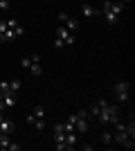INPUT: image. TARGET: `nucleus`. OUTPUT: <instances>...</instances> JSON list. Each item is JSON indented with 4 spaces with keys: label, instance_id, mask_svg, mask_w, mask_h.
Listing matches in <instances>:
<instances>
[{
    "label": "nucleus",
    "instance_id": "1",
    "mask_svg": "<svg viewBox=\"0 0 135 151\" xmlns=\"http://www.w3.org/2000/svg\"><path fill=\"white\" fill-rule=\"evenodd\" d=\"M97 104H99V113H97L95 120L101 126H115L117 122H119V108H117L115 104H110V101H106V99L97 101Z\"/></svg>",
    "mask_w": 135,
    "mask_h": 151
},
{
    "label": "nucleus",
    "instance_id": "2",
    "mask_svg": "<svg viewBox=\"0 0 135 151\" xmlns=\"http://www.w3.org/2000/svg\"><path fill=\"white\" fill-rule=\"evenodd\" d=\"M113 140L119 142L122 147L131 149L135 145V129H133V122L126 124V122H117L115 124V133H113Z\"/></svg>",
    "mask_w": 135,
    "mask_h": 151
},
{
    "label": "nucleus",
    "instance_id": "3",
    "mask_svg": "<svg viewBox=\"0 0 135 151\" xmlns=\"http://www.w3.org/2000/svg\"><path fill=\"white\" fill-rule=\"evenodd\" d=\"M0 34L5 36V41H14V38H18V36H23V27L18 25V20H14V18H9V20H0Z\"/></svg>",
    "mask_w": 135,
    "mask_h": 151
},
{
    "label": "nucleus",
    "instance_id": "4",
    "mask_svg": "<svg viewBox=\"0 0 135 151\" xmlns=\"http://www.w3.org/2000/svg\"><path fill=\"white\" fill-rule=\"evenodd\" d=\"M124 12V5L122 2H104V7H101V14H104V18H106V23L108 25H115L117 20H119V14Z\"/></svg>",
    "mask_w": 135,
    "mask_h": 151
},
{
    "label": "nucleus",
    "instance_id": "5",
    "mask_svg": "<svg viewBox=\"0 0 135 151\" xmlns=\"http://www.w3.org/2000/svg\"><path fill=\"white\" fill-rule=\"evenodd\" d=\"M88 117H90V113H88V111H84V113H72L70 117H68V122H70V124L74 126V131L86 133V131H88V126H90Z\"/></svg>",
    "mask_w": 135,
    "mask_h": 151
},
{
    "label": "nucleus",
    "instance_id": "6",
    "mask_svg": "<svg viewBox=\"0 0 135 151\" xmlns=\"http://www.w3.org/2000/svg\"><path fill=\"white\" fill-rule=\"evenodd\" d=\"M72 43H74L72 32L68 29L65 25H59L56 27V41H54V47H65V45H72Z\"/></svg>",
    "mask_w": 135,
    "mask_h": 151
},
{
    "label": "nucleus",
    "instance_id": "7",
    "mask_svg": "<svg viewBox=\"0 0 135 151\" xmlns=\"http://www.w3.org/2000/svg\"><path fill=\"white\" fill-rule=\"evenodd\" d=\"M27 122H29L36 131H43V129H45V108L43 106H36L32 113L27 115Z\"/></svg>",
    "mask_w": 135,
    "mask_h": 151
},
{
    "label": "nucleus",
    "instance_id": "8",
    "mask_svg": "<svg viewBox=\"0 0 135 151\" xmlns=\"http://www.w3.org/2000/svg\"><path fill=\"white\" fill-rule=\"evenodd\" d=\"M20 65H23L25 70H29V75H34V77L43 72V65H41V59L36 57V54H32V57H25L23 61H20Z\"/></svg>",
    "mask_w": 135,
    "mask_h": 151
},
{
    "label": "nucleus",
    "instance_id": "9",
    "mask_svg": "<svg viewBox=\"0 0 135 151\" xmlns=\"http://www.w3.org/2000/svg\"><path fill=\"white\" fill-rule=\"evenodd\" d=\"M113 95L117 97V101H119V104H126V101H129V97H131V86H129L126 81L115 83V86H113Z\"/></svg>",
    "mask_w": 135,
    "mask_h": 151
},
{
    "label": "nucleus",
    "instance_id": "10",
    "mask_svg": "<svg viewBox=\"0 0 135 151\" xmlns=\"http://www.w3.org/2000/svg\"><path fill=\"white\" fill-rule=\"evenodd\" d=\"M59 23H61V25H65L70 32H74V29L79 27V23H77L74 18H70V16H68L65 12H61V14H59Z\"/></svg>",
    "mask_w": 135,
    "mask_h": 151
},
{
    "label": "nucleus",
    "instance_id": "11",
    "mask_svg": "<svg viewBox=\"0 0 135 151\" xmlns=\"http://www.w3.org/2000/svg\"><path fill=\"white\" fill-rule=\"evenodd\" d=\"M0 149H7V151H18V149H20V145L11 142V140H9V135H0Z\"/></svg>",
    "mask_w": 135,
    "mask_h": 151
},
{
    "label": "nucleus",
    "instance_id": "12",
    "mask_svg": "<svg viewBox=\"0 0 135 151\" xmlns=\"http://www.w3.org/2000/svg\"><path fill=\"white\" fill-rule=\"evenodd\" d=\"M81 14H84L86 18H92V16L99 14V9H97L95 5H90V2H81Z\"/></svg>",
    "mask_w": 135,
    "mask_h": 151
},
{
    "label": "nucleus",
    "instance_id": "13",
    "mask_svg": "<svg viewBox=\"0 0 135 151\" xmlns=\"http://www.w3.org/2000/svg\"><path fill=\"white\" fill-rule=\"evenodd\" d=\"M11 131H14V122L2 117V120H0V133H2V135H9Z\"/></svg>",
    "mask_w": 135,
    "mask_h": 151
},
{
    "label": "nucleus",
    "instance_id": "14",
    "mask_svg": "<svg viewBox=\"0 0 135 151\" xmlns=\"http://www.w3.org/2000/svg\"><path fill=\"white\" fill-rule=\"evenodd\" d=\"M101 142L104 145H113L115 140H113V131H108V126H104V131H101Z\"/></svg>",
    "mask_w": 135,
    "mask_h": 151
},
{
    "label": "nucleus",
    "instance_id": "15",
    "mask_svg": "<svg viewBox=\"0 0 135 151\" xmlns=\"http://www.w3.org/2000/svg\"><path fill=\"white\" fill-rule=\"evenodd\" d=\"M9 90H11V93H18L20 90V81L18 79H11V81H9Z\"/></svg>",
    "mask_w": 135,
    "mask_h": 151
},
{
    "label": "nucleus",
    "instance_id": "16",
    "mask_svg": "<svg viewBox=\"0 0 135 151\" xmlns=\"http://www.w3.org/2000/svg\"><path fill=\"white\" fill-rule=\"evenodd\" d=\"M115 2H122V5H126V2H129V0H115Z\"/></svg>",
    "mask_w": 135,
    "mask_h": 151
},
{
    "label": "nucleus",
    "instance_id": "17",
    "mask_svg": "<svg viewBox=\"0 0 135 151\" xmlns=\"http://www.w3.org/2000/svg\"><path fill=\"white\" fill-rule=\"evenodd\" d=\"M101 2H113V0H101Z\"/></svg>",
    "mask_w": 135,
    "mask_h": 151
},
{
    "label": "nucleus",
    "instance_id": "18",
    "mask_svg": "<svg viewBox=\"0 0 135 151\" xmlns=\"http://www.w3.org/2000/svg\"><path fill=\"white\" fill-rule=\"evenodd\" d=\"M0 20H2V12H0Z\"/></svg>",
    "mask_w": 135,
    "mask_h": 151
}]
</instances>
